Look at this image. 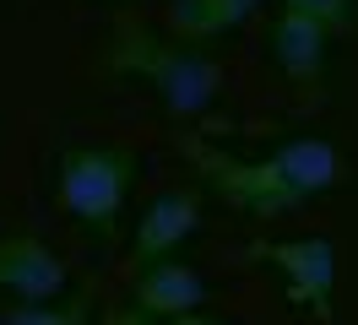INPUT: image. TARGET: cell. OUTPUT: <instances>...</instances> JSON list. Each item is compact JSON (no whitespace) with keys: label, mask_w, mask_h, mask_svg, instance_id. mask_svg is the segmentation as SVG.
Wrapping results in <instances>:
<instances>
[{"label":"cell","mask_w":358,"mask_h":325,"mask_svg":"<svg viewBox=\"0 0 358 325\" xmlns=\"http://www.w3.org/2000/svg\"><path fill=\"white\" fill-rule=\"evenodd\" d=\"M103 65L125 82L147 87L157 103L179 120H201L223 103V65L206 55L201 43H185L174 33L152 27H120L103 43Z\"/></svg>","instance_id":"1"},{"label":"cell","mask_w":358,"mask_h":325,"mask_svg":"<svg viewBox=\"0 0 358 325\" xmlns=\"http://www.w3.org/2000/svg\"><path fill=\"white\" fill-rule=\"evenodd\" d=\"M136 173H141V152L136 147H125V141H82V147L60 152V163H55V206L71 222L109 233L136 190Z\"/></svg>","instance_id":"2"},{"label":"cell","mask_w":358,"mask_h":325,"mask_svg":"<svg viewBox=\"0 0 358 325\" xmlns=\"http://www.w3.org/2000/svg\"><path fill=\"white\" fill-rule=\"evenodd\" d=\"M185 163L206 179V190H217L228 206H239L250 217H288L299 206H310V195L299 190L266 152L261 157H234V152L212 147V141H190Z\"/></svg>","instance_id":"3"},{"label":"cell","mask_w":358,"mask_h":325,"mask_svg":"<svg viewBox=\"0 0 358 325\" xmlns=\"http://www.w3.org/2000/svg\"><path fill=\"white\" fill-rule=\"evenodd\" d=\"M255 260H266L271 271L282 277L288 298L299 309H310L315 320H331L336 309V244L326 233H304V238H261Z\"/></svg>","instance_id":"4"},{"label":"cell","mask_w":358,"mask_h":325,"mask_svg":"<svg viewBox=\"0 0 358 325\" xmlns=\"http://www.w3.org/2000/svg\"><path fill=\"white\" fill-rule=\"evenodd\" d=\"M71 287V266L38 233H0V298L55 303Z\"/></svg>","instance_id":"5"},{"label":"cell","mask_w":358,"mask_h":325,"mask_svg":"<svg viewBox=\"0 0 358 325\" xmlns=\"http://www.w3.org/2000/svg\"><path fill=\"white\" fill-rule=\"evenodd\" d=\"M201 228V190H169L147 201L131 228V266L147 271L157 260H174V250Z\"/></svg>","instance_id":"6"},{"label":"cell","mask_w":358,"mask_h":325,"mask_svg":"<svg viewBox=\"0 0 358 325\" xmlns=\"http://www.w3.org/2000/svg\"><path fill=\"white\" fill-rule=\"evenodd\" d=\"M212 287L196 266L185 260H157L147 271H136L131 282V309H141L147 320H179V315H201Z\"/></svg>","instance_id":"7"},{"label":"cell","mask_w":358,"mask_h":325,"mask_svg":"<svg viewBox=\"0 0 358 325\" xmlns=\"http://www.w3.org/2000/svg\"><path fill=\"white\" fill-rule=\"evenodd\" d=\"M331 38H336L331 27H320V22L277 6V17H271V27H266V55L288 82H320V76H326Z\"/></svg>","instance_id":"8"},{"label":"cell","mask_w":358,"mask_h":325,"mask_svg":"<svg viewBox=\"0 0 358 325\" xmlns=\"http://www.w3.org/2000/svg\"><path fill=\"white\" fill-rule=\"evenodd\" d=\"M266 157L288 173L310 201L342 190V179H348V157H342V147L326 141V136H277L266 147Z\"/></svg>","instance_id":"9"},{"label":"cell","mask_w":358,"mask_h":325,"mask_svg":"<svg viewBox=\"0 0 358 325\" xmlns=\"http://www.w3.org/2000/svg\"><path fill=\"white\" fill-rule=\"evenodd\" d=\"M266 0H169V33L185 43H212L245 27Z\"/></svg>","instance_id":"10"},{"label":"cell","mask_w":358,"mask_h":325,"mask_svg":"<svg viewBox=\"0 0 358 325\" xmlns=\"http://www.w3.org/2000/svg\"><path fill=\"white\" fill-rule=\"evenodd\" d=\"M92 320V298L76 293V298H55V303H17L6 309L0 325H87Z\"/></svg>","instance_id":"11"},{"label":"cell","mask_w":358,"mask_h":325,"mask_svg":"<svg viewBox=\"0 0 358 325\" xmlns=\"http://www.w3.org/2000/svg\"><path fill=\"white\" fill-rule=\"evenodd\" d=\"M282 11H299V17L320 22V27H331V33H348L358 0H282Z\"/></svg>","instance_id":"12"},{"label":"cell","mask_w":358,"mask_h":325,"mask_svg":"<svg viewBox=\"0 0 358 325\" xmlns=\"http://www.w3.org/2000/svg\"><path fill=\"white\" fill-rule=\"evenodd\" d=\"M109 325H163V320H147L141 309H131V303H125V309H114V320H109Z\"/></svg>","instance_id":"13"},{"label":"cell","mask_w":358,"mask_h":325,"mask_svg":"<svg viewBox=\"0 0 358 325\" xmlns=\"http://www.w3.org/2000/svg\"><path fill=\"white\" fill-rule=\"evenodd\" d=\"M163 325H217L212 315H179V320H163Z\"/></svg>","instance_id":"14"}]
</instances>
